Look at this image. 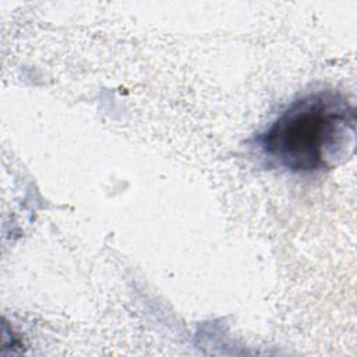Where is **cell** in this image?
<instances>
[{
  "instance_id": "obj_1",
  "label": "cell",
  "mask_w": 357,
  "mask_h": 357,
  "mask_svg": "<svg viewBox=\"0 0 357 357\" xmlns=\"http://www.w3.org/2000/svg\"><path fill=\"white\" fill-rule=\"evenodd\" d=\"M356 113L340 93L318 91L293 100L257 139L264 156L294 173L333 167L353 149Z\"/></svg>"
}]
</instances>
